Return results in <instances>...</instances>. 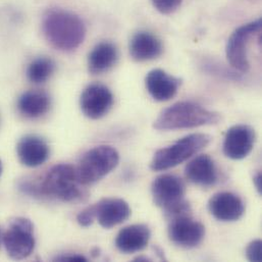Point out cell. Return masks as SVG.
<instances>
[{
	"label": "cell",
	"instance_id": "obj_20",
	"mask_svg": "<svg viewBox=\"0 0 262 262\" xmlns=\"http://www.w3.org/2000/svg\"><path fill=\"white\" fill-rule=\"evenodd\" d=\"M118 57V49L113 43L101 42L97 44L89 54V72L95 75L107 72L117 63Z\"/></svg>",
	"mask_w": 262,
	"mask_h": 262
},
{
	"label": "cell",
	"instance_id": "obj_24",
	"mask_svg": "<svg viewBox=\"0 0 262 262\" xmlns=\"http://www.w3.org/2000/svg\"><path fill=\"white\" fill-rule=\"evenodd\" d=\"M246 255L248 260L254 262L262 261V243L260 240H255L251 242L247 249Z\"/></svg>",
	"mask_w": 262,
	"mask_h": 262
},
{
	"label": "cell",
	"instance_id": "obj_3",
	"mask_svg": "<svg viewBox=\"0 0 262 262\" xmlns=\"http://www.w3.org/2000/svg\"><path fill=\"white\" fill-rule=\"evenodd\" d=\"M151 193L154 204L162 209L167 221L191 215V205L185 199L186 186L181 178L174 174L157 177L152 182Z\"/></svg>",
	"mask_w": 262,
	"mask_h": 262
},
{
	"label": "cell",
	"instance_id": "obj_8",
	"mask_svg": "<svg viewBox=\"0 0 262 262\" xmlns=\"http://www.w3.org/2000/svg\"><path fill=\"white\" fill-rule=\"evenodd\" d=\"M261 18L239 27L229 38L226 46V54L230 64L241 73H247L250 70L248 59V44L250 39L260 34Z\"/></svg>",
	"mask_w": 262,
	"mask_h": 262
},
{
	"label": "cell",
	"instance_id": "obj_19",
	"mask_svg": "<svg viewBox=\"0 0 262 262\" xmlns=\"http://www.w3.org/2000/svg\"><path fill=\"white\" fill-rule=\"evenodd\" d=\"M50 96L41 90L25 92L17 101L19 113L29 119H39L46 115L50 108Z\"/></svg>",
	"mask_w": 262,
	"mask_h": 262
},
{
	"label": "cell",
	"instance_id": "obj_25",
	"mask_svg": "<svg viewBox=\"0 0 262 262\" xmlns=\"http://www.w3.org/2000/svg\"><path fill=\"white\" fill-rule=\"evenodd\" d=\"M58 261H87V258L82 255H70V256H62L59 258H56Z\"/></svg>",
	"mask_w": 262,
	"mask_h": 262
},
{
	"label": "cell",
	"instance_id": "obj_23",
	"mask_svg": "<svg viewBox=\"0 0 262 262\" xmlns=\"http://www.w3.org/2000/svg\"><path fill=\"white\" fill-rule=\"evenodd\" d=\"M95 220H96V206H95V204L85 208L77 216L78 224L81 227H84V228H88V227L92 226Z\"/></svg>",
	"mask_w": 262,
	"mask_h": 262
},
{
	"label": "cell",
	"instance_id": "obj_11",
	"mask_svg": "<svg viewBox=\"0 0 262 262\" xmlns=\"http://www.w3.org/2000/svg\"><path fill=\"white\" fill-rule=\"evenodd\" d=\"M255 131L247 125H236L230 128L224 141V153L227 157L240 160L247 157L255 143Z\"/></svg>",
	"mask_w": 262,
	"mask_h": 262
},
{
	"label": "cell",
	"instance_id": "obj_28",
	"mask_svg": "<svg viewBox=\"0 0 262 262\" xmlns=\"http://www.w3.org/2000/svg\"><path fill=\"white\" fill-rule=\"evenodd\" d=\"M1 172H2V163H1V160H0V176H1Z\"/></svg>",
	"mask_w": 262,
	"mask_h": 262
},
{
	"label": "cell",
	"instance_id": "obj_9",
	"mask_svg": "<svg viewBox=\"0 0 262 262\" xmlns=\"http://www.w3.org/2000/svg\"><path fill=\"white\" fill-rule=\"evenodd\" d=\"M167 235L177 246L191 249L197 247L204 239V226L192 219L191 215L181 216L169 221Z\"/></svg>",
	"mask_w": 262,
	"mask_h": 262
},
{
	"label": "cell",
	"instance_id": "obj_21",
	"mask_svg": "<svg viewBox=\"0 0 262 262\" xmlns=\"http://www.w3.org/2000/svg\"><path fill=\"white\" fill-rule=\"evenodd\" d=\"M54 71L55 63L51 58L39 57L29 64L27 77L34 84H42L52 76Z\"/></svg>",
	"mask_w": 262,
	"mask_h": 262
},
{
	"label": "cell",
	"instance_id": "obj_7",
	"mask_svg": "<svg viewBox=\"0 0 262 262\" xmlns=\"http://www.w3.org/2000/svg\"><path fill=\"white\" fill-rule=\"evenodd\" d=\"M2 241L8 256L14 260L29 257L35 248L34 226L25 217L12 220L5 231Z\"/></svg>",
	"mask_w": 262,
	"mask_h": 262
},
{
	"label": "cell",
	"instance_id": "obj_4",
	"mask_svg": "<svg viewBox=\"0 0 262 262\" xmlns=\"http://www.w3.org/2000/svg\"><path fill=\"white\" fill-rule=\"evenodd\" d=\"M77 177L76 168L71 164L53 166L45 174L39 188V194L63 202H81L88 197Z\"/></svg>",
	"mask_w": 262,
	"mask_h": 262
},
{
	"label": "cell",
	"instance_id": "obj_13",
	"mask_svg": "<svg viewBox=\"0 0 262 262\" xmlns=\"http://www.w3.org/2000/svg\"><path fill=\"white\" fill-rule=\"evenodd\" d=\"M16 153L19 161L28 167L42 165L49 157L50 150L47 142L36 135L23 137L16 145Z\"/></svg>",
	"mask_w": 262,
	"mask_h": 262
},
{
	"label": "cell",
	"instance_id": "obj_29",
	"mask_svg": "<svg viewBox=\"0 0 262 262\" xmlns=\"http://www.w3.org/2000/svg\"><path fill=\"white\" fill-rule=\"evenodd\" d=\"M1 240H2V235H1V230H0V244H1Z\"/></svg>",
	"mask_w": 262,
	"mask_h": 262
},
{
	"label": "cell",
	"instance_id": "obj_15",
	"mask_svg": "<svg viewBox=\"0 0 262 262\" xmlns=\"http://www.w3.org/2000/svg\"><path fill=\"white\" fill-rule=\"evenodd\" d=\"M96 220L104 229H112L123 224L131 215L129 204L119 198H105L95 204Z\"/></svg>",
	"mask_w": 262,
	"mask_h": 262
},
{
	"label": "cell",
	"instance_id": "obj_14",
	"mask_svg": "<svg viewBox=\"0 0 262 262\" xmlns=\"http://www.w3.org/2000/svg\"><path fill=\"white\" fill-rule=\"evenodd\" d=\"M182 80L168 75L162 70L150 71L145 79L147 91L156 101H168L178 92Z\"/></svg>",
	"mask_w": 262,
	"mask_h": 262
},
{
	"label": "cell",
	"instance_id": "obj_6",
	"mask_svg": "<svg viewBox=\"0 0 262 262\" xmlns=\"http://www.w3.org/2000/svg\"><path fill=\"white\" fill-rule=\"evenodd\" d=\"M120 154L112 146H97L86 152L76 168L77 177L84 186L94 184L112 172L119 164Z\"/></svg>",
	"mask_w": 262,
	"mask_h": 262
},
{
	"label": "cell",
	"instance_id": "obj_5",
	"mask_svg": "<svg viewBox=\"0 0 262 262\" xmlns=\"http://www.w3.org/2000/svg\"><path fill=\"white\" fill-rule=\"evenodd\" d=\"M212 140L207 134H191L188 135L170 146L157 150L150 162V168L154 171L166 170L172 168L205 148Z\"/></svg>",
	"mask_w": 262,
	"mask_h": 262
},
{
	"label": "cell",
	"instance_id": "obj_16",
	"mask_svg": "<svg viewBox=\"0 0 262 262\" xmlns=\"http://www.w3.org/2000/svg\"><path fill=\"white\" fill-rule=\"evenodd\" d=\"M185 176L191 183L201 187L213 186L219 179L215 163L206 154L199 155L191 160L186 165Z\"/></svg>",
	"mask_w": 262,
	"mask_h": 262
},
{
	"label": "cell",
	"instance_id": "obj_18",
	"mask_svg": "<svg viewBox=\"0 0 262 262\" xmlns=\"http://www.w3.org/2000/svg\"><path fill=\"white\" fill-rule=\"evenodd\" d=\"M163 50L160 40L148 32H139L130 41V54L136 61H147L157 58Z\"/></svg>",
	"mask_w": 262,
	"mask_h": 262
},
{
	"label": "cell",
	"instance_id": "obj_2",
	"mask_svg": "<svg viewBox=\"0 0 262 262\" xmlns=\"http://www.w3.org/2000/svg\"><path fill=\"white\" fill-rule=\"evenodd\" d=\"M219 113L188 101L172 104L160 113L154 121L153 128L157 131H174L216 125L221 121Z\"/></svg>",
	"mask_w": 262,
	"mask_h": 262
},
{
	"label": "cell",
	"instance_id": "obj_12",
	"mask_svg": "<svg viewBox=\"0 0 262 262\" xmlns=\"http://www.w3.org/2000/svg\"><path fill=\"white\" fill-rule=\"evenodd\" d=\"M208 210L217 221L236 222L243 216L245 205L238 195L231 192H220L209 199Z\"/></svg>",
	"mask_w": 262,
	"mask_h": 262
},
{
	"label": "cell",
	"instance_id": "obj_27",
	"mask_svg": "<svg viewBox=\"0 0 262 262\" xmlns=\"http://www.w3.org/2000/svg\"><path fill=\"white\" fill-rule=\"evenodd\" d=\"M134 261H151V259H149L148 257H143V256H140V257H137L134 259Z\"/></svg>",
	"mask_w": 262,
	"mask_h": 262
},
{
	"label": "cell",
	"instance_id": "obj_26",
	"mask_svg": "<svg viewBox=\"0 0 262 262\" xmlns=\"http://www.w3.org/2000/svg\"><path fill=\"white\" fill-rule=\"evenodd\" d=\"M253 184L256 188V190L258 191L259 194L262 193V174L260 171H258L257 173H255V176L253 177Z\"/></svg>",
	"mask_w": 262,
	"mask_h": 262
},
{
	"label": "cell",
	"instance_id": "obj_17",
	"mask_svg": "<svg viewBox=\"0 0 262 262\" xmlns=\"http://www.w3.org/2000/svg\"><path fill=\"white\" fill-rule=\"evenodd\" d=\"M150 230L145 225H132L120 231L116 239L117 248L126 254L142 251L149 243Z\"/></svg>",
	"mask_w": 262,
	"mask_h": 262
},
{
	"label": "cell",
	"instance_id": "obj_22",
	"mask_svg": "<svg viewBox=\"0 0 262 262\" xmlns=\"http://www.w3.org/2000/svg\"><path fill=\"white\" fill-rule=\"evenodd\" d=\"M151 2L159 12L169 14L181 6L183 0H151Z\"/></svg>",
	"mask_w": 262,
	"mask_h": 262
},
{
	"label": "cell",
	"instance_id": "obj_1",
	"mask_svg": "<svg viewBox=\"0 0 262 262\" xmlns=\"http://www.w3.org/2000/svg\"><path fill=\"white\" fill-rule=\"evenodd\" d=\"M42 28L46 40L62 51L75 50L86 37L84 21L74 12L60 8L50 9L44 14Z\"/></svg>",
	"mask_w": 262,
	"mask_h": 262
},
{
	"label": "cell",
	"instance_id": "obj_10",
	"mask_svg": "<svg viewBox=\"0 0 262 262\" xmlns=\"http://www.w3.org/2000/svg\"><path fill=\"white\" fill-rule=\"evenodd\" d=\"M114 95L104 85L93 84L88 86L80 98V106L83 114L91 120L103 118L112 110Z\"/></svg>",
	"mask_w": 262,
	"mask_h": 262
}]
</instances>
